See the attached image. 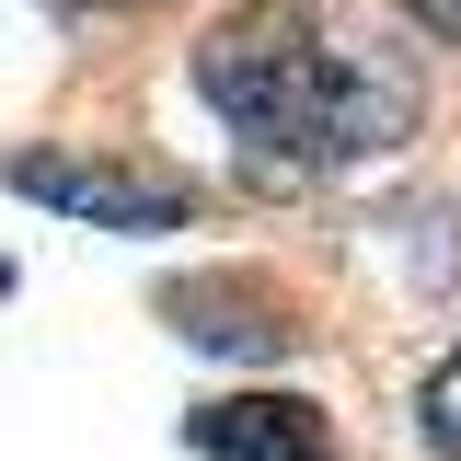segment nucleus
<instances>
[{
  "instance_id": "f257e3e1",
  "label": "nucleus",
  "mask_w": 461,
  "mask_h": 461,
  "mask_svg": "<svg viewBox=\"0 0 461 461\" xmlns=\"http://www.w3.org/2000/svg\"><path fill=\"white\" fill-rule=\"evenodd\" d=\"M196 93L254 162L346 173V162H381L415 127L427 69L393 35H369L346 0H242L230 23L196 35Z\"/></svg>"
},
{
  "instance_id": "39448f33",
  "label": "nucleus",
  "mask_w": 461,
  "mask_h": 461,
  "mask_svg": "<svg viewBox=\"0 0 461 461\" xmlns=\"http://www.w3.org/2000/svg\"><path fill=\"white\" fill-rule=\"evenodd\" d=\"M415 427H427L438 450H461V357L438 369V381H427V393H415Z\"/></svg>"
},
{
  "instance_id": "0eeeda50",
  "label": "nucleus",
  "mask_w": 461,
  "mask_h": 461,
  "mask_svg": "<svg viewBox=\"0 0 461 461\" xmlns=\"http://www.w3.org/2000/svg\"><path fill=\"white\" fill-rule=\"evenodd\" d=\"M69 12H150V0H69Z\"/></svg>"
},
{
  "instance_id": "7ed1b4c3",
  "label": "nucleus",
  "mask_w": 461,
  "mask_h": 461,
  "mask_svg": "<svg viewBox=\"0 0 461 461\" xmlns=\"http://www.w3.org/2000/svg\"><path fill=\"white\" fill-rule=\"evenodd\" d=\"M185 438L208 461H335V427L300 393H220V403L185 415Z\"/></svg>"
},
{
  "instance_id": "423d86ee",
  "label": "nucleus",
  "mask_w": 461,
  "mask_h": 461,
  "mask_svg": "<svg viewBox=\"0 0 461 461\" xmlns=\"http://www.w3.org/2000/svg\"><path fill=\"white\" fill-rule=\"evenodd\" d=\"M403 12H415V23H427L438 47H461V0H403Z\"/></svg>"
},
{
  "instance_id": "6e6552de",
  "label": "nucleus",
  "mask_w": 461,
  "mask_h": 461,
  "mask_svg": "<svg viewBox=\"0 0 461 461\" xmlns=\"http://www.w3.org/2000/svg\"><path fill=\"white\" fill-rule=\"evenodd\" d=\"M0 288H12V266H0Z\"/></svg>"
},
{
  "instance_id": "20e7f679",
  "label": "nucleus",
  "mask_w": 461,
  "mask_h": 461,
  "mask_svg": "<svg viewBox=\"0 0 461 461\" xmlns=\"http://www.w3.org/2000/svg\"><path fill=\"white\" fill-rule=\"evenodd\" d=\"M173 323L196 346H220V357H288L300 346V323H288L266 288H230V277H185L173 288Z\"/></svg>"
},
{
  "instance_id": "f03ea898",
  "label": "nucleus",
  "mask_w": 461,
  "mask_h": 461,
  "mask_svg": "<svg viewBox=\"0 0 461 461\" xmlns=\"http://www.w3.org/2000/svg\"><path fill=\"white\" fill-rule=\"evenodd\" d=\"M12 196H35L58 220L93 230H185L196 220V185L162 162H93V150H12Z\"/></svg>"
}]
</instances>
